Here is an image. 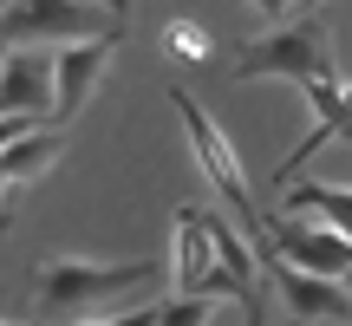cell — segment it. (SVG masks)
<instances>
[{"label":"cell","mask_w":352,"mask_h":326,"mask_svg":"<svg viewBox=\"0 0 352 326\" xmlns=\"http://www.w3.org/2000/svg\"><path fill=\"white\" fill-rule=\"evenodd\" d=\"M235 78H294V85H340V65H333V39H327V20L320 13H300L294 26L280 33H261L235 52Z\"/></svg>","instance_id":"6da1fadb"},{"label":"cell","mask_w":352,"mask_h":326,"mask_svg":"<svg viewBox=\"0 0 352 326\" xmlns=\"http://www.w3.org/2000/svg\"><path fill=\"white\" fill-rule=\"evenodd\" d=\"M170 105L183 111V124H189V144H196V170L215 183V202H222V209H228V215H235V222L254 235V248H267V215H261V202H254V189H248V176H241L235 151H228V138L209 124V111H202V105L189 98L183 85H170Z\"/></svg>","instance_id":"7a4b0ae2"},{"label":"cell","mask_w":352,"mask_h":326,"mask_svg":"<svg viewBox=\"0 0 352 326\" xmlns=\"http://www.w3.org/2000/svg\"><path fill=\"white\" fill-rule=\"evenodd\" d=\"M151 274H164V261H118V268H98V261H46V268H39V314L65 326L72 314H85L91 301L131 294V287H144Z\"/></svg>","instance_id":"3957f363"},{"label":"cell","mask_w":352,"mask_h":326,"mask_svg":"<svg viewBox=\"0 0 352 326\" xmlns=\"http://www.w3.org/2000/svg\"><path fill=\"white\" fill-rule=\"evenodd\" d=\"M131 7H59V0H26V7H7V20H0V33H7V46H85V39H104L124 26Z\"/></svg>","instance_id":"277c9868"},{"label":"cell","mask_w":352,"mask_h":326,"mask_svg":"<svg viewBox=\"0 0 352 326\" xmlns=\"http://www.w3.org/2000/svg\"><path fill=\"white\" fill-rule=\"evenodd\" d=\"M176 287H183V301H215V294H228V301L248 307L254 301V281L228 274L222 254H215V235H209V209H176Z\"/></svg>","instance_id":"5b68a950"},{"label":"cell","mask_w":352,"mask_h":326,"mask_svg":"<svg viewBox=\"0 0 352 326\" xmlns=\"http://www.w3.org/2000/svg\"><path fill=\"white\" fill-rule=\"evenodd\" d=\"M0 105H7V118H33V124H46V111H59V52H33V46L7 52Z\"/></svg>","instance_id":"8992f818"},{"label":"cell","mask_w":352,"mask_h":326,"mask_svg":"<svg viewBox=\"0 0 352 326\" xmlns=\"http://www.w3.org/2000/svg\"><path fill=\"white\" fill-rule=\"evenodd\" d=\"M261 268L274 274V287L287 294L294 320H340V326H352V287H346V281H333V274H307V268L280 261L274 241L261 248Z\"/></svg>","instance_id":"52a82bcc"},{"label":"cell","mask_w":352,"mask_h":326,"mask_svg":"<svg viewBox=\"0 0 352 326\" xmlns=\"http://www.w3.org/2000/svg\"><path fill=\"white\" fill-rule=\"evenodd\" d=\"M267 241H274L280 261L307 268V274H333V281L352 274V235H340V228H307L280 209V215H267Z\"/></svg>","instance_id":"ba28073f"},{"label":"cell","mask_w":352,"mask_h":326,"mask_svg":"<svg viewBox=\"0 0 352 326\" xmlns=\"http://www.w3.org/2000/svg\"><path fill=\"white\" fill-rule=\"evenodd\" d=\"M124 33H131V20L118 26V33H104V39H85V46H59V124L85 111L91 85L104 78V65H111V52H118V39H124Z\"/></svg>","instance_id":"9c48e42d"},{"label":"cell","mask_w":352,"mask_h":326,"mask_svg":"<svg viewBox=\"0 0 352 326\" xmlns=\"http://www.w3.org/2000/svg\"><path fill=\"white\" fill-rule=\"evenodd\" d=\"M307 98H314L320 124H314V138H307V144H294V157L274 170V183H280V189L294 183V170H307V157H314L320 144H333V138H352V85H307Z\"/></svg>","instance_id":"30bf717a"},{"label":"cell","mask_w":352,"mask_h":326,"mask_svg":"<svg viewBox=\"0 0 352 326\" xmlns=\"http://www.w3.org/2000/svg\"><path fill=\"white\" fill-rule=\"evenodd\" d=\"M65 151V131H33V138H20V144H7V157H0V170H7V202L20 196L26 183H33L39 170H46L52 157Z\"/></svg>","instance_id":"8fae6325"},{"label":"cell","mask_w":352,"mask_h":326,"mask_svg":"<svg viewBox=\"0 0 352 326\" xmlns=\"http://www.w3.org/2000/svg\"><path fill=\"white\" fill-rule=\"evenodd\" d=\"M287 215H327V228L352 235V189H333V183H294V189H287Z\"/></svg>","instance_id":"7c38bea8"},{"label":"cell","mask_w":352,"mask_h":326,"mask_svg":"<svg viewBox=\"0 0 352 326\" xmlns=\"http://www.w3.org/2000/svg\"><path fill=\"white\" fill-rule=\"evenodd\" d=\"M209 235H215V254H222V268H228V274H241V281H248L254 268H261V261L248 254V241H241V222H235L228 209H209Z\"/></svg>","instance_id":"4fadbf2b"},{"label":"cell","mask_w":352,"mask_h":326,"mask_svg":"<svg viewBox=\"0 0 352 326\" xmlns=\"http://www.w3.org/2000/svg\"><path fill=\"white\" fill-rule=\"evenodd\" d=\"M164 46H170L183 65H196L202 52H209V39H202V26H196V20H176V26H164Z\"/></svg>","instance_id":"5bb4252c"},{"label":"cell","mask_w":352,"mask_h":326,"mask_svg":"<svg viewBox=\"0 0 352 326\" xmlns=\"http://www.w3.org/2000/svg\"><path fill=\"white\" fill-rule=\"evenodd\" d=\"M215 301H164V326H202Z\"/></svg>","instance_id":"9a60e30c"},{"label":"cell","mask_w":352,"mask_h":326,"mask_svg":"<svg viewBox=\"0 0 352 326\" xmlns=\"http://www.w3.org/2000/svg\"><path fill=\"white\" fill-rule=\"evenodd\" d=\"M85 326H164V301L138 307V314H118V320H85Z\"/></svg>","instance_id":"2e32d148"},{"label":"cell","mask_w":352,"mask_h":326,"mask_svg":"<svg viewBox=\"0 0 352 326\" xmlns=\"http://www.w3.org/2000/svg\"><path fill=\"white\" fill-rule=\"evenodd\" d=\"M241 314H248L241 326H267V320H261V301H248V307H241Z\"/></svg>","instance_id":"e0dca14e"}]
</instances>
